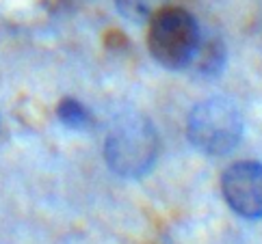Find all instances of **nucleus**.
<instances>
[{
  "mask_svg": "<svg viewBox=\"0 0 262 244\" xmlns=\"http://www.w3.org/2000/svg\"><path fill=\"white\" fill-rule=\"evenodd\" d=\"M186 134L198 152L206 156H226L243 136L241 110L228 97H208L191 110Z\"/></svg>",
  "mask_w": 262,
  "mask_h": 244,
  "instance_id": "7ed1b4c3",
  "label": "nucleus"
},
{
  "mask_svg": "<svg viewBox=\"0 0 262 244\" xmlns=\"http://www.w3.org/2000/svg\"><path fill=\"white\" fill-rule=\"evenodd\" d=\"M57 115L65 126L74 128V130H87L91 126L89 110L76 100H63L59 104V108H57Z\"/></svg>",
  "mask_w": 262,
  "mask_h": 244,
  "instance_id": "39448f33",
  "label": "nucleus"
},
{
  "mask_svg": "<svg viewBox=\"0 0 262 244\" xmlns=\"http://www.w3.org/2000/svg\"><path fill=\"white\" fill-rule=\"evenodd\" d=\"M221 194L230 210L243 218H262V164L241 160L221 175Z\"/></svg>",
  "mask_w": 262,
  "mask_h": 244,
  "instance_id": "20e7f679",
  "label": "nucleus"
},
{
  "mask_svg": "<svg viewBox=\"0 0 262 244\" xmlns=\"http://www.w3.org/2000/svg\"><path fill=\"white\" fill-rule=\"evenodd\" d=\"M158 156V134L139 112H126L111 126L104 143L108 166L121 177H141L154 166Z\"/></svg>",
  "mask_w": 262,
  "mask_h": 244,
  "instance_id": "f257e3e1",
  "label": "nucleus"
},
{
  "mask_svg": "<svg viewBox=\"0 0 262 244\" xmlns=\"http://www.w3.org/2000/svg\"><path fill=\"white\" fill-rule=\"evenodd\" d=\"M167 0H115V5L128 20H145L161 11Z\"/></svg>",
  "mask_w": 262,
  "mask_h": 244,
  "instance_id": "423d86ee",
  "label": "nucleus"
},
{
  "mask_svg": "<svg viewBox=\"0 0 262 244\" xmlns=\"http://www.w3.org/2000/svg\"><path fill=\"white\" fill-rule=\"evenodd\" d=\"M202 35L195 17L178 7H163L149 17L147 48L167 69H186L200 48Z\"/></svg>",
  "mask_w": 262,
  "mask_h": 244,
  "instance_id": "f03ea898",
  "label": "nucleus"
}]
</instances>
